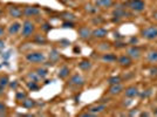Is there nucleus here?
<instances>
[{"label":"nucleus","instance_id":"39448f33","mask_svg":"<svg viewBox=\"0 0 157 117\" xmlns=\"http://www.w3.org/2000/svg\"><path fill=\"white\" fill-rule=\"evenodd\" d=\"M40 14V8L36 6H26L22 8V15L25 18H33Z\"/></svg>","mask_w":157,"mask_h":117},{"label":"nucleus","instance_id":"0eeeda50","mask_svg":"<svg viewBox=\"0 0 157 117\" xmlns=\"http://www.w3.org/2000/svg\"><path fill=\"white\" fill-rule=\"evenodd\" d=\"M69 85H76V87H81L85 85V80L80 74H75L72 77L69 78Z\"/></svg>","mask_w":157,"mask_h":117},{"label":"nucleus","instance_id":"ddd939ff","mask_svg":"<svg viewBox=\"0 0 157 117\" xmlns=\"http://www.w3.org/2000/svg\"><path fill=\"white\" fill-rule=\"evenodd\" d=\"M117 62L121 67H130L132 65V58L129 55H122L117 58Z\"/></svg>","mask_w":157,"mask_h":117},{"label":"nucleus","instance_id":"5701e85b","mask_svg":"<svg viewBox=\"0 0 157 117\" xmlns=\"http://www.w3.org/2000/svg\"><path fill=\"white\" fill-rule=\"evenodd\" d=\"M102 60H103V61H107V62H114V61L117 60V58H116L114 54L108 53V54H103V55H102Z\"/></svg>","mask_w":157,"mask_h":117},{"label":"nucleus","instance_id":"473e14b6","mask_svg":"<svg viewBox=\"0 0 157 117\" xmlns=\"http://www.w3.org/2000/svg\"><path fill=\"white\" fill-rule=\"evenodd\" d=\"M62 26L65 27V28H73L74 27V22L73 21H65L62 24Z\"/></svg>","mask_w":157,"mask_h":117},{"label":"nucleus","instance_id":"423d86ee","mask_svg":"<svg viewBox=\"0 0 157 117\" xmlns=\"http://www.w3.org/2000/svg\"><path fill=\"white\" fill-rule=\"evenodd\" d=\"M21 27H22V24L19 22V21H14L12 22L10 26H8V29H7V32L10 35H17L18 33L21 32Z\"/></svg>","mask_w":157,"mask_h":117},{"label":"nucleus","instance_id":"9b49d317","mask_svg":"<svg viewBox=\"0 0 157 117\" xmlns=\"http://www.w3.org/2000/svg\"><path fill=\"white\" fill-rule=\"evenodd\" d=\"M107 34H108V31L103 28V27H98L96 29H94L92 32V36L93 38H95V39H103L107 36Z\"/></svg>","mask_w":157,"mask_h":117},{"label":"nucleus","instance_id":"f704fd0d","mask_svg":"<svg viewBox=\"0 0 157 117\" xmlns=\"http://www.w3.org/2000/svg\"><path fill=\"white\" fill-rule=\"evenodd\" d=\"M42 29H44L45 32H47V31H49V29H51V26H49L48 24H45V25H44V27H42Z\"/></svg>","mask_w":157,"mask_h":117},{"label":"nucleus","instance_id":"f3484780","mask_svg":"<svg viewBox=\"0 0 157 117\" xmlns=\"http://www.w3.org/2000/svg\"><path fill=\"white\" fill-rule=\"evenodd\" d=\"M122 90H123L122 85H121V83H117V85H111L108 91H109L110 95H118Z\"/></svg>","mask_w":157,"mask_h":117},{"label":"nucleus","instance_id":"e433bc0d","mask_svg":"<svg viewBox=\"0 0 157 117\" xmlns=\"http://www.w3.org/2000/svg\"><path fill=\"white\" fill-rule=\"evenodd\" d=\"M155 114H156V115H157V110H155Z\"/></svg>","mask_w":157,"mask_h":117},{"label":"nucleus","instance_id":"cd10ccee","mask_svg":"<svg viewBox=\"0 0 157 117\" xmlns=\"http://www.w3.org/2000/svg\"><path fill=\"white\" fill-rule=\"evenodd\" d=\"M28 77L31 78L32 81H34V82H39L40 80H41V77H40L39 75L36 74V72L29 73V74H28Z\"/></svg>","mask_w":157,"mask_h":117},{"label":"nucleus","instance_id":"a211bd4d","mask_svg":"<svg viewBox=\"0 0 157 117\" xmlns=\"http://www.w3.org/2000/svg\"><path fill=\"white\" fill-rule=\"evenodd\" d=\"M21 105H22L24 108H26V109H32L33 107H35V101L32 100V98L26 97L21 102Z\"/></svg>","mask_w":157,"mask_h":117},{"label":"nucleus","instance_id":"1a4fd4ad","mask_svg":"<svg viewBox=\"0 0 157 117\" xmlns=\"http://www.w3.org/2000/svg\"><path fill=\"white\" fill-rule=\"evenodd\" d=\"M127 55H129L131 58L137 60V58H141V49H140L138 47H136V46L129 47V48L127 49Z\"/></svg>","mask_w":157,"mask_h":117},{"label":"nucleus","instance_id":"4468645a","mask_svg":"<svg viewBox=\"0 0 157 117\" xmlns=\"http://www.w3.org/2000/svg\"><path fill=\"white\" fill-rule=\"evenodd\" d=\"M113 15L116 17V19H120V18H124V17H130L131 14L125 11L124 7H117V8L114 9Z\"/></svg>","mask_w":157,"mask_h":117},{"label":"nucleus","instance_id":"6ab92c4d","mask_svg":"<svg viewBox=\"0 0 157 117\" xmlns=\"http://www.w3.org/2000/svg\"><path fill=\"white\" fill-rule=\"evenodd\" d=\"M69 73H71V70H69V68H68L67 66H63V67H61V68H60V70H59V74H58V76H59L60 78H66V77H68Z\"/></svg>","mask_w":157,"mask_h":117},{"label":"nucleus","instance_id":"393cba45","mask_svg":"<svg viewBox=\"0 0 157 117\" xmlns=\"http://www.w3.org/2000/svg\"><path fill=\"white\" fill-rule=\"evenodd\" d=\"M122 82V80H121V77L120 76H113V77H110L109 80H108V83L109 85H117V83H121Z\"/></svg>","mask_w":157,"mask_h":117},{"label":"nucleus","instance_id":"c85d7f7f","mask_svg":"<svg viewBox=\"0 0 157 117\" xmlns=\"http://www.w3.org/2000/svg\"><path fill=\"white\" fill-rule=\"evenodd\" d=\"M86 11L88 12V13H96L98 12V7L95 6V5H86Z\"/></svg>","mask_w":157,"mask_h":117},{"label":"nucleus","instance_id":"412c9836","mask_svg":"<svg viewBox=\"0 0 157 117\" xmlns=\"http://www.w3.org/2000/svg\"><path fill=\"white\" fill-rule=\"evenodd\" d=\"M147 58H148V61L151 62V63H156L157 62V51H151V52L148 53Z\"/></svg>","mask_w":157,"mask_h":117},{"label":"nucleus","instance_id":"c756f323","mask_svg":"<svg viewBox=\"0 0 157 117\" xmlns=\"http://www.w3.org/2000/svg\"><path fill=\"white\" fill-rule=\"evenodd\" d=\"M62 15V18H65L66 21H73V20L75 19V17H74V14L72 13H68V12H65V13L61 14Z\"/></svg>","mask_w":157,"mask_h":117},{"label":"nucleus","instance_id":"b1692460","mask_svg":"<svg viewBox=\"0 0 157 117\" xmlns=\"http://www.w3.org/2000/svg\"><path fill=\"white\" fill-rule=\"evenodd\" d=\"M34 41L38 42V43H40V45H45V43L47 42V39L44 36V35H35Z\"/></svg>","mask_w":157,"mask_h":117},{"label":"nucleus","instance_id":"2eb2a0df","mask_svg":"<svg viewBox=\"0 0 157 117\" xmlns=\"http://www.w3.org/2000/svg\"><path fill=\"white\" fill-rule=\"evenodd\" d=\"M94 5L100 8H109L114 5V1L113 0H94Z\"/></svg>","mask_w":157,"mask_h":117},{"label":"nucleus","instance_id":"bb28decb","mask_svg":"<svg viewBox=\"0 0 157 117\" xmlns=\"http://www.w3.org/2000/svg\"><path fill=\"white\" fill-rule=\"evenodd\" d=\"M35 72H36V74H38V75H39L40 77H41V80H42V78L46 77L47 74H48V72H47V69H45V68H39V69H36Z\"/></svg>","mask_w":157,"mask_h":117},{"label":"nucleus","instance_id":"a878e982","mask_svg":"<svg viewBox=\"0 0 157 117\" xmlns=\"http://www.w3.org/2000/svg\"><path fill=\"white\" fill-rule=\"evenodd\" d=\"M27 87L29 88V90H38L39 89V85H38V82H34V81H29L28 83H27Z\"/></svg>","mask_w":157,"mask_h":117},{"label":"nucleus","instance_id":"f8f14e48","mask_svg":"<svg viewBox=\"0 0 157 117\" xmlns=\"http://www.w3.org/2000/svg\"><path fill=\"white\" fill-rule=\"evenodd\" d=\"M107 109V105L105 104H94V105H92V107H89L88 108V111H90V112H93L94 115H98V114H101V112H103V111Z\"/></svg>","mask_w":157,"mask_h":117},{"label":"nucleus","instance_id":"20e7f679","mask_svg":"<svg viewBox=\"0 0 157 117\" xmlns=\"http://www.w3.org/2000/svg\"><path fill=\"white\" fill-rule=\"evenodd\" d=\"M127 6L134 12H142L145 8V4L143 0H129L127 2Z\"/></svg>","mask_w":157,"mask_h":117},{"label":"nucleus","instance_id":"c9c22d12","mask_svg":"<svg viewBox=\"0 0 157 117\" xmlns=\"http://www.w3.org/2000/svg\"><path fill=\"white\" fill-rule=\"evenodd\" d=\"M4 33H5V29H4V27L0 26V38L4 35Z\"/></svg>","mask_w":157,"mask_h":117},{"label":"nucleus","instance_id":"dca6fc26","mask_svg":"<svg viewBox=\"0 0 157 117\" xmlns=\"http://www.w3.org/2000/svg\"><path fill=\"white\" fill-rule=\"evenodd\" d=\"M124 94H125V96L129 98H134L140 95L137 88H135V87H129V88H127L124 91Z\"/></svg>","mask_w":157,"mask_h":117},{"label":"nucleus","instance_id":"6e6552de","mask_svg":"<svg viewBox=\"0 0 157 117\" xmlns=\"http://www.w3.org/2000/svg\"><path fill=\"white\" fill-rule=\"evenodd\" d=\"M8 14L10 17L15 18V19H19L22 17V8H20L18 6H11L8 7Z\"/></svg>","mask_w":157,"mask_h":117},{"label":"nucleus","instance_id":"f257e3e1","mask_svg":"<svg viewBox=\"0 0 157 117\" xmlns=\"http://www.w3.org/2000/svg\"><path fill=\"white\" fill-rule=\"evenodd\" d=\"M35 32V25L34 22H32L31 20H25L22 22V27H21V35L24 38H29L32 36L33 34Z\"/></svg>","mask_w":157,"mask_h":117},{"label":"nucleus","instance_id":"72a5a7b5","mask_svg":"<svg viewBox=\"0 0 157 117\" xmlns=\"http://www.w3.org/2000/svg\"><path fill=\"white\" fill-rule=\"evenodd\" d=\"M93 22H94V24H101V22H103V19H101V18H100V17H95V18H94V19H93Z\"/></svg>","mask_w":157,"mask_h":117},{"label":"nucleus","instance_id":"7ed1b4c3","mask_svg":"<svg viewBox=\"0 0 157 117\" xmlns=\"http://www.w3.org/2000/svg\"><path fill=\"white\" fill-rule=\"evenodd\" d=\"M142 36L147 40H155L157 39V27L149 26L142 29Z\"/></svg>","mask_w":157,"mask_h":117},{"label":"nucleus","instance_id":"9d476101","mask_svg":"<svg viewBox=\"0 0 157 117\" xmlns=\"http://www.w3.org/2000/svg\"><path fill=\"white\" fill-rule=\"evenodd\" d=\"M92 29L90 28H88V27H80L78 28V36L81 38V39H83V40H88L90 36H92Z\"/></svg>","mask_w":157,"mask_h":117},{"label":"nucleus","instance_id":"2f4dec72","mask_svg":"<svg viewBox=\"0 0 157 117\" xmlns=\"http://www.w3.org/2000/svg\"><path fill=\"white\" fill-rule=\"evenodd\" d=\"M6 110H7L6 104L0 102V116H5L6 115Z\"/></svg>","mask_w":157,"mask_h":117},{"label":"nucleus","instance_id":"f03ea898","mask_svg":"<svg viewBox=\"0 0 157 117\" xmlns=\"http://www.w3.org/2000/svg\"><path fill=\"white\" fill-rule=\"evenodd\" d=\"M26 60L29 63H41L46 60V55L41 52H31L26 54Z\"/></svg>","mask_w":157,"mask_h":117},{"label":"nucleus","instance_id":"7c9ffc66","mask_svg":"<svg viewBox=\"0 0 157 117\" xmlns=\"http://www.w3.org/2000/svg\"><path fill=\"white\" fill-rule=\"evenodd\" d=\"M26 97H27L26 92H24V91H18V92H17V95H15L17 101H24Z\"/></svg>","mask_w":157,"mask_h":117},{"label":"nucleus","instance_id":"4be33fe9","mask_svg":"<svg viewBox=\"0 0 157 117\" xmlns=\"http://www.w3.org/2000/svg\"><path fill=\"white\" fill-rule=\"evenodd\" d=\"M78 67H80V69H82V70H88V69L92 68V63H90V61H88V60H83V61H81V62L78 63Z\"/></svg>","mask_w":157,"mask_h":117},{"label":"nucleus","instance_id":"aec40b11","mask_svg":"<svg viewBox=\"0 0 157 117\" xmlns=\"http://www.w3.org/2000/svg\"><path fill=\"white\" fill-rule=\"evenodd\" d=\"M8 85H10V78H8V76H7V75L1 76V77H0V94L2 92L1 90H4Z\"/></svg>","mask_w":157,"mask_h":117}]
</instances>
